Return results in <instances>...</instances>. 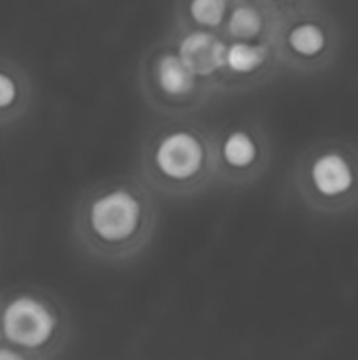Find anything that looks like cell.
<instances>
[{"mask_svg":"<svg viewBox=\"0 0 358 360\" xmlns=\"http://www.w3.org/2000/svg\"><path fill=\"white\" fill-rule=\"evenodd\" d=\"M295 198L319 217H342L358 209V146L323 139L302 152L291 171Z\"/></svg>","mask_w":358,"mask_h":360,"instance_id":"3","label":"cell"},{"mask_svg":"<svg viewBox=\"0 0 358 360\" xmlns=\"http://www.w3.org/2000/svg\"><path fill=\"white\" fill-rule=\"evenodd\" d=\"M234 0H177V27L219 32Z\"/></svg>","mask_w":358,"mask_h":360,"instance_id":"12","label":"cell"},{"mask_svg":"<svg viewBox=\"0 0 358 360\" xmlns=\"http://www.w3.org/2000/svg\"><path fill=\"white\" fill-rule=\"evenodd\" d=\"M158 205L139 177H114L89 186L72 213V236L82 255L120 266L139 257L154 238Z\"/></svg>","mask_w":358,"mask_h":360,"instance_id":"1","label":"cell"},{"mask_svg":"<svg viewBox=\"0 0 358 360\" xmlns=\"http://www.w3.org/2000/svg\"><path fill=\"white\" fill-rule=\"evenodd\" d=\"M276 13L279 4L270 0H234L222 27V36L226 40L247 42L270 40Z\"/></svg>","mask_w":358,"mask_h":360,"instance_id":"10","label":"cell"},{"mask_svg":"<svg viewBox=\"0 0 358 360\" xmlns=\"http://www.w3.org/2000/svg\"><path fill=\"white\" fill-rule=\"evenodd\" d=\"M272 156V139L255 120H241L215 131V184L253 186L268 173Z\"/></svg>","mask_w":358,"mask_h":360,"instance_id":"7","label":"cell"},{"mask_svg":"<svg viewBox=\"0 0 358 360\" xmlns=\"http://www.w3.org/2000/svg\"><path fill=\"white\" fill-rule=\"evenodd\" d=\"M72 319L61 300L40 287L0 291V342L38 360H55L68 346Z\"/></svg>","mask_w":358,"mask_h":360,"instance_id":"4","label":"cell"},{"mask_svg":"<svg viewBox=\"0 0 358 360\" xmlns=\"http://www.w3.org/2000/svg\"><path fill=\"white\" fill-rule=\"evenodd\" d=\"M270 44L281 68L319 74L335 65L342 51V30L338 19L317 2L279 4Z\"/></svg>","mask_w":358,"mask_h":360,"instance_id":"5","label":"cell"},{"mask_svg":"<svg viewBox=\"0 0 358 360\" xmlns=\"http://www.w3.org/2000/svg\"><path fill=\"white\" fill-rule=\"evenodd\" d=\"M0 360H38V359H34V356H30V354H25V352H21V350H17V348H13V346H8V344H2V342H0Z\"/></svg>","mask_w":358,"mask_h":360,"instance_id":"13","label":"cell"},{"mask_svg":"<svg viewBox=\"0 0 358 360\" xmlns=\"http://www.w3.org/2000/svg\"><path fill=\"white\" fill-rule=\"evenodd\" d=\"M169 40L186 68L192 70L196 78H200L213 93H219L228 40L219 32L184 27H177V34Z\"/></svg>","mask_w":358,"mask_h":360,"instance_id":"9","label":"cell"},{"mask_svg":"<svg viewBox=\"0 0 358 360\" xmlns=\"http://www.w3.org/2000/svg\"><path fill=\"white\" fill-rule=\"evenodd\" d=\"M139 89L146 101L167 116H190L213 91L179 59L171 40L156 44L139 68Z\"/></svg>","mask_w":358,"mask_h":360,"instance_id":"6","label":"cell"},{"mask_svg":"<svg viewBox=\"0 0 358 360\" xmlns=\"http://www.w3.org/2000/svg\"><path fill=\"white\" fill-rule=\"evenodd\" d=\"M270 2H274V4H279V0H270Z\"/></svg>","mask_w":358,"mask_h":360,"instance_id":"14","label":"cell"},{"mask_svg":"<svg viewBox=\"0 0 358 360\" xmlns=\"http://www.w3.org/2000/svg\"><path fill=\"white\" fill-rule=\"evenodd\" d=\"M139 179L154 194L171 198L200 194L215 184V131L173 116L146 139Z\"/></svg>","mask_w":358,"mask_h":360,"instance_id":"2","label":"cell"},{"mask_svg":"<svg viewBox=\"0 0 358 360\" xmlns=\"http://www.w3.org/2000/svg\"><path fill=\"white\" fill-rule=\"evenodd\" d=\"M281 70L270 40H228L222 74V91H243L264 84Z\"/></svg>","mask_w":358,"mask_h":360,"instance_id":"8","label":"cell"},{"mask_svg":"<svg viewBox=\"0 0 358 360\" xmlns=\"http://www.w3.org/2000/svg\"><path fill=\"white\" fill-rule=\"evenodd\" d=\"M34 84L25 68L13 59L0 57V127L21 120L32 105Z\"/></svg>","mask_w":358,"mask_h":360,"instance_id":"11","label":"cell"}]
</instances>
